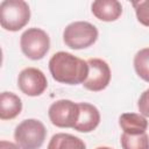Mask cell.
<instances>
[{"mask_svg": "<svg viewBox=\"0 0 149 149\" xmlns=\"http://www.w3.org/2000/svg\"><path fill=\"white\" fill-rule=\"evenodd\" d=\"M49 70L52 78L62 84H83L88 74L86 61L65 51L54 54L49 61Z\"/></svg>", "mask_w": 149, "mask_h": 149, "instance_id": "cell-1", "label": "cell"}, {"mask_svg": "<svg viewBox=\"0 0 149 149\" xmlns=\"http://www.w3.org/2000/svg\"><path fill=\"white\" fill-rule=\"evenodd\" d=\"M30 19V8L23 0H5L0 3V24L5 30L17 31Z\"/></svg>", "mask_w": 149, "mask_h": 149, "instance_id": "cell-2", "label": "cell"}, {"mask_svg": "<svg viewBox=\"0 0 149 149\" xmlns=\"http://www.w3.org/2000/svg\"><path fill=\"white\" fill-rule=\"evenodd\" d=\"M47 129L36 119H27L19 123L14 130V139L21 149H40L44 143Z\"/></svg>", "mask_w": 149, "mask_h": 149, "instance_id": "cell-3", "label": "cell"}, {"mask_svg": "<svg viewBox=\"0 0 149 149\" xmlns=\"http://www.w3.org/2000/svg\"><path fill=\"white\" fill-rule=\"evenodd\" d=\"M98 38V29L90 22L76 21L68 24L63 31L64 43L74 50L91 47Z\"/></svg>", "mask_w": 149, "mask_h": 149, "instance_id": "cell-4", "label": "cell"}, {"mask_svg": "<svg viewBox=\"0 0 149 149\" xmlns=\"http://www.w3.org/2000/svg\"><path fill=\"white\" fill-rule=\"evenodd\" d=\"M21 50L26 57L33 61L42 59L50 48L49 35L40 28L27 29L20 38Z\"/></svg>", "mask_w": 149, "mask_h": 149, "instance_id": "cell-5", "label": "cell"}, {"mask_svg": "<svg viewBox=\"0 0 149 149\" xmlns=\"http://www.w3.org/2000/svg\"><path fill=\"white\" fill-rule=\"evenodd\" d=\"M48 114L54 126L59 128H73L78 120L79 106L71 100L61 99L51 104Z\"/></svg>", "mask_w": 149, "mask_h": 149, "instance_id": "cell-6", "label": "cell"}, {"mask_svg": "<svg viewBox=\"0 0 149 149\" xmlns=\"http://www.w3.org/2000/svg\"><path fill=\"white\" fill-rule=\"evenodd\" d=\"M88 64V74L86 80L83 83V86L93 92H99L105 90L111 81V69L109 65L100 58H90Z\"/></svg>", "mask_w": 149, "mask_h": 149, "instance_id": "cell-7", "label": "cell"}, {"mask_svg": "<svg viewBox=\"0 0 149 149\" xmlns=\"http://www.w3.org/2000/svg\"><path fill=\"white\" fill-rule=\"evenodd\" d=\"M17 85L22 93L29 97H37L47 90L48 80L40 69L26 68L19 73Z\"/></svg>", "mask_w": 149, "mask_h": 149, "instance_id": "cell-8", "label": "cell"}, {"mask_svg": "<svg viewBox=\"0 0 149 149\" xmlns=\"http://www.w3.org/2000/svg\"><path fill=\"white\" fill-rule=\"evenodd\" d=\"M79 115L74 130L80 133H90L94 130L100 122V113L95 106L88 102H79Z\"/></svg>", "mask_w": 149, "mask_h": 149, "instance_id": "cell-9", "label": "cell"}, {"mask_svg": "<svg viewBox=\"0 0 149 149\" xmlns=\"http://www.w3.org/2000/svg\"><path fill=\"white\" fill-rule=\"evenodd\" d=\"M93 15L105 22H112L122 14V6L118 0H98L91 6Z\"/></svg>", "mask_w": 149, "mask_h": 149, "instance_id": "cell-10", "label": "cell"}, {"mask_svg": "<svg viewBox=\"0 0 149 149\" xmlns=\"http://www.w3.org/2000/svg\"><path fill=\"white\" fill-rule=\"evenodd\" d=\"M22 111L21 99L13 92H2L0 95V118L1 120H12Z\"/></svg>", "mask_w": 149, "mask_h": 149, "instance_id": "cell-11", "label": "cell"}, {"mask_svg": "<svg viewBox=\"0 0 149 149\" xmlns=\"http://www.w3.org/2000/svg\"><path fill=\"white\" fill-rule=\"evenodd\" d=\"M119 125L123 133L136 135L146 133L148 128V121L142 114L137 113H123L119 118Z\"/></svg>", "mask_w": 149, "mask_h": 149, "instance_id": "cell-12", "label": "cell"}, {"mask_svg": "<svg viewBox=\"0 0 149 149\" xmlns=\"http://www.w3.org/2000/svg\"><path fill=\"white\" fill-rule=\"evenodd\" d=\"M47 149H86L84 141L68 133H57L49 141Z\"/></svg>", "mask_w": 149, "mask_h": 149, "instance_id": "cell-13", "label": "cell"}, {"mask_svg": "<svg viewBox=\"0 0 149 149\" xmlns=\"http://www.w3.org/2000/svg\"><path fill=\"white\" fill-rule=\"evenodd\" d=\"M120 141L122 149H149V136L147 133L136 135L123 133Z\"/></svg>", "mask_w": 149, "mask_h": 149, "instance_id": "cell-14", "label": "cell"}, {"mask_svg": "<svg viewBox=\"0 0 149 149\" xmlns=\"http://www.w3.org/2000/svg\"><path fill=\"white\" fill-rule=\"evenodd\" d=\"M134 69L140 78L149 83V48H143L134 56Z\"/></svg>", "mask_w": 149, "mask_h": 149, "instance_id": "cell-15", "label": "cell"}, {"mask_svg": "<svg viewBox=\"0 0 149 149\" xmlns=\"http://www.w3.org/2000/svg\"><path fill=\"white\" fill-rule=\"evenodd\" d=\"M132 5L135 9L139 22L146 27H149V0L135 1Z\"/></svg>", "mask_w": 149, "mask_h": 149, "instance_id": "cell-16", "label": "cell"}, {"mask_svg": "<svg viewBox=\"0 0 149 149\" xmlns=\"http://www.w3.org/2000/svg\"><path fill=\"white\" fill-rule=\"evenodd\" d=\"M137 107H139L140 113L143 116L149 118V88L146 90L140 95V99H139V102H137Z\"/></svg>", "mask_w": 149, "mask_h": 149, "instance_id": "cell-17", "label": "cell"}, {"mask_svg": "<svg viewBox=\"0 0 149 149\" xmlns=\"http://www.w3.org/2000/svg\"><path fill=\"white\" fill-rule=\"evenodd\" d=\"M0 149H21L17 144L6 141V140H1L0 141Z\"/></svg>", "mask_w": 149, "mask_h": 149, "instance_id": "cell-18", "label": "cell"}, {"mask_svg": "<svg viewBox=\"0 0 149 149\" xmlns=\"http://www.w3.org/2000/svg\"><path fill=\"white\" fill-rule=\"evenodd\" d=\"M95 149H113V148H109V147H98Z\"/></svg>", "mask_w": 149, "mask_h": 149, "instance_id": "cell-19", "label": "cell"}]
</instances>
